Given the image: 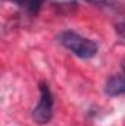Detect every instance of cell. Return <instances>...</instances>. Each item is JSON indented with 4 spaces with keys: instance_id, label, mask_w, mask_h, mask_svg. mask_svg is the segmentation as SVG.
I'll return each mask as SVG.
<instances>
[{
    "instance_id": "5b68a950",
    "label": "cell",
    "mask_w": 125,
    "mask_h": 126,
    "mask_svg": "<svg viewBox=\"0 0 125 126\" xmlns=\"http://www.w3.org/2000/svg\"><path fill=\"white\" fill-rule=\"evenodd\" d=\"M93 6L102 7V9H118L119 7V1L118 0H84Z\"/></svg>"
},
{
    "instance_id": "7a4b0ae2",
    "label": "cell",
    "mask_w": 125,
    "mask_h": 126,
    "mask_svg": "<svg viewBox=\"0 0 125 126\" xmlns=\"http://www.w3.org/2000/svg\"><path fill=\"white\" fill-rule=\"evenodd\" d=\"M40 98L37 106L32 109L31 117L37 125H47L53 117V109H55V98L52 94V90L47 82H40Z\"/></svg>"
},
{
    "instance_id": "277c9868",
    "label": "cell",
    "mask_w": 125,
    "mask_h": 126,
    "mask_svg": "<svg viewBox=\"0 0 125 126\" xmlns=\"http://www.w3.org/2000/svg\"><path fill=\"white\" fill-rule=\"evenodd\" d=\"M12 1L31 15H37L43 7V4L46 3V0H12Z\"/></svg>"
},
{
    "instance_id": "6da1fadb",
    "label": "cell",
    "mask_w": 125,
    "mask_h": 126,
    "mask_svg": "<svg viewBox=\"0 0 125 126\" xmlns=\"http://www.w3.org/2000/svg\"><path fill=\"white\" fill-rule=\"evenodd\" d=\"M58 41L63 47L83 60L93 59L99 51L97 44L93 40L78 34L75 31H63L58 35Z\"/></svg>"
},
{
    "instance_id": "3957f363",
    "label": "cell",
    "mask_w": 125,
    "mask_h": 126,
    "mask_svg": "<svg viewBox=\"0 0 125 126\" xmlns=\"http://www.w3.org/2000/svg\"><path fill=\"white\" fill-rule=\"evenodd\" d=\"M104 93L109 97L125 94V62L122 63V70L107 79V82L104 85Z\"/></svg>"
},
{
    "instance_id": "8992f818",
    "label": "cell",
    "mask_w": 125,
    "mask_h": 126,
    "mask_svg": "<svg viewBox=\"0 0 125 126\" xmlns=\"http://www.w3.org/2000/svg\"><path fill=\"white\" fill-rule=\"evenodd\" d=\"M116 32H118L119 37H122V38L125 40V18L121 19V21L116 24Z\"/></svg>"
}]
</instances>
